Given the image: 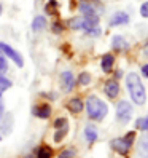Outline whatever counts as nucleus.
<instances>
[{
  "instance_id": "1",
  "label": "nucleus",
  "mask_w": 148,
  "mask_h": 158,
  "mask_svg": "<svg viewBox=\"0 0 148 158\" xmlns=\"http://www.w3.org/2000/svg\"><path fill=\"white\" fill-rule=\"evenodd\" d=\"M126 86H127L129 94H131V98H132V101L135 102V104L137 106H143L145 101H146V91H145V86H143L142 80L138 78V75L135 72L127 73Z\"/></svg>"
},
{
  "instance_id": "2",
  "label": "nucleus",
  "mask_w": 148,
  "mask_h": 158,
  "mask_svg": "<svg viewBox=\"0 0 148 158\" xmlns=\"http://www.w3.org/2000/svg\"><path fill=\"white\" fill-rule=\"evenodd\" d=\"M86 112H88V117L91 120L100 122L108 114V106L104 101H100L97 96H89L86 101Z\"/></svg>"
},
{
  "instance_id": "3",
  "label": "nucleus",
  "mask_w": 148,
  "mask_h": 158,
  "mask_svg": "<svg viewBox=\"0 0 148 158\" xmlns=\"http://www.w3.org/2000/svg\"><path fill=\"white\" fill-rule=\"evenodd\" d=\"M134 137H135V133L131 131V133H127L126 137H116V139H113V141L110 142V147H112L115 152L121 153V155H126L129 150H131Z\"/></svg>"
},
{
  "instance_id": "4",
  "label": "nucleus",
  "mask_w": 148,
  "mask_h": 158,
  "mask_svg": "<svg viewBox=\"0 0 148 158\" xmlns=\"http://www.w3.org/2000/svg\"><path fill=\"white\" fill-rule=\"evenodd\" d=\"M0 53L5 54L6 58H10L18 67H22V66H24V59H22V56L13 48L11 45H8V43H5V42H0Z\"/></svg>"
},
{
  "instance_id": "5",
  "label": "nucleus",
  "mask_w": 148,
  "mask_h": 158,
  "mask_svg": "<svg viewBox=\"0 0 148 158\" xmlns=\"http://www.w3.org/2000/svg\"><path fill=\"white\" fill-rule=\"evenodd\" d=\"M132 117V106L127 101H119L116 106V118L121 123H127Z\"/></svg>"
},
{
  "instance_id": "6",
  "label": "nucleus",
  "mask_w": 148,
  "mask_h": 158,
  "mask_svg": "<svg viewBox=\"0 0 148 158\" xmlns=\"http://www.w3.org/2000/svg\"><path fill=\"white\" fill-rule=\"evenodd\" d=\"M75 86V77H73V73L70 70H64L61 73V88L62 91L66 93H70Z\"/></svg>"
},
{
  "instance_id": "7",
  "label": "nucleus",
  "mask_w": 148,
  "mask_h": 158,
  "mask_svg": "<svg viewBox=\"0 0 148 158\" xmlns=\"http://www.w3.org/2000/svg\"><path fill=\"white\" fill-rule=\"evenodd\" d=\"M32 112L37 118H42V120H46V118H50L51 117V112H53V109L50 104H38V106H35L32 109Z\"/></svg>"
},
{
  "instance_id": "8",
  "label": "nucleus",
  "mask_w": 148,
  "mask_h": 158,
  "mask_svg": "<svg viewBox=\"0 0 148 158\" xmlns=\"http://www.w3.org/2000/svg\"><path fill=\"white\" fill-rule=\"evenodd\" d=\"M104 91H105V94H107L110 99H115V98L119 94V85H118V81H116V80H108V81L105 83Z\"/></svg>"
},
{
  "instance_id": "9",
  "label": "nucleus",
  "mask_w": 148,
  "mask_h": 158,
  "mask_svg": "<svg viewBox=\"0 0 148 158\" xmlns=\"http://www.w3.org/2000/svg\"><path fill=\"white\" fill-rule=\"evenodd\" d=\"M127 23H129V15L124 11H116L110 19V26H124Z\"/></svg>"
},
{
  "instance_id": "10",
  "label": "nucleus",
  "mask_w": 148,
  "mask_h": 158,
  "mask_svg": "<svg viewBox=\"0 0 148 158\" xmlns=\"http://www.w3.org/2000/svg\"><path fill=\"white\" fill-rule=\"evenodd\" d=\"M67 109L70 110L72 114H80L83 109H85V104L80 98H72L69 102H67Z\"/></svg>"
},
{
  "instance_id": "11",
  "label": "nucleus",
  "mask_w": 148,
  "mask_h": 158,
  "mask_svg": "<svg viewBox=\"0 0 148 158\" xmlns=\"http://www.w3.org/2000/svg\"><path fill=\"white\" fill-rule=\"evenodd\" d=\"M80 11L83 13V16H96V15H97L94 5H92L91 2H86V0H81V3H80Z\"/></svg>"
},
{
  "instance_id": "12",
  "label": "nucleus",
  "mask_w": 148,
  "mask_h": 158,
  "mask_svg": "<svg viewBox=\"0 0 148 158\" xmlns=\"http://www.w3.org/2000/svg\"><path fill=\"white\" fill-rule=\"evenodd\" d=\"M112 46H113V50H116V51H124V50H127L129 43L123 39L121 35H115L112 39Z\"/></svg>"
},
{
  "instance_id": "13",
  "label": "nucleus",
  "mask_w": 148,
  "mask_h": 158,
  "mask_svg": "<svg viewBox=\"0 0 148 158\" xmlns=\"http://www.w3.org/2000/svg\"><path fill=\"white\" fill-rule=\"evenodd\" d=\"M113 62H115V58L113 54H104L102 56V61H100V66H102V70L104 72H112L113 69Z\"/></svg>"
},
{
  "instance_id": "14",
  "label": "nucleus",
  "mask_w": 148,
  "mask_h": 158,
  "mask_svg": "<svg viewBox=\"0 0 148 158\" xmlns=\"http://www.w3.org/2000/svg\"><path fill=\"white\" fill-rule=\"evenodd\" d=\"M85 137H86V141H88V142H96V141H97V137H99V133H97L96 126L86 125V126H85Z\"/></svg>"
},
{
  "instance_id": "15",
  "label": "nucleus",
  "mask_w": 148,
  "mask_h": 158,
  "mask_svg": "<svg viewBox=\"0 0 148 158\" xmlns=\"http://www.w3.org/2000/svg\"><path fill=\"white\" fill-rule=\"evenodd\" d=\"M138 155L140 158H148V136H142L138 139Z\"/></svg>"
},
{
  "instance_id": "16",
  "label": "nucleus",
  "mask_w": 148,
  "mask_h": 158,
  "mask_svg": "<svg viewBox=\"0 0 148 158\" xmlns=\"http://www.w3.org/2000/svg\"><path fill=\"white\" fill-rule=\"evenodd\" d=\"M37 158H53V148L48 147V145H40L38 148H37V152H35Z\"/></svg>"
},
{
  "instance_id": "17",
  "label": "nucleus",
  "mask_w": 148,
  "mask_h": 158,
  "mask_svg": "<svg viewBox=\"0 0 148 158\" xmlns=\"http://www.w3.org/2000/svg\"><path fill=\"white\" fill-rule=\"evenodd\" d=\"M45 26H46V19H45V16H37L34 18V21H32V31L34 32H40L45 29Z\"/></svg>"
},
{
  "instance_id": "18",
  "label": "nucleus",
  "mask_w": 148,
  "mask_h": 158,
  "mask_svg": "<svg viewBox=\"0 0 148 158\" xmlns=\"http://www.w3.org/2000/svg\"><path fill=\"white\" fill-rule=\"evenodd\" d=\"M67 133H69V125L67 126H64V128H59V129H56V133H54V142H61L64 137L67 136Z\"/></svg>"
},
{
  "instance_id": "19",
  "label": "nucleus",
  "mask_w": 148,
  "mask_h": 158,
  "mask_svg": "<svg viewBox=\"0 0 148 158\" xmlns=\"http://www.w3.org/2000/svg\"><path fill=\"white\" fill-rule=\"evenodd\" d=\"M69 27L73 31H78L83 27V18H72V19L69 21Z\"/></svg>"
},
{
  "instance_id": "20",
  "label": "nucleus",
  "mask_w": 148,
  "mask_h": 158,
  "mask_svg": "<svg viewBox=\"0 0 148 158\" xmlns=\"http://www.w3.org/2000/svg\"><path fill=\"white\" fill-rule=\"evenodd\" d=\"M45 11L48 15H56V11H58V2L56 0H50L45 6Z\"/></svg>"
},
{
  "instance_id": "21",
  "label": "nucleus",
  "mask_w": 148,
  "mask_h": 158,
  "mask_svg": "<svg viewBox=\"0 0 148 158\" xmlns=\"http://www.w3.org/2000/svg\"><path fill=\"white\" fill-rule=\"evenodd\" d=\"M78 83H80V85H83V86L89 85V83H91V75H89L88 72H81L80 75H78Z\"/></svg>"
},
{
  "instance_id": "22",
  "label": "nucleus",
  "mask_w": 148,
  "mask_h": 158,
  "mask_svg": "<svg viewBox=\"0 0 148 158\" xmlns=\"http://www.w3.org/2000/svg\"><path fill=\"white\" fill-rule=\"evenodd\" d=\"M8 88H11V80H8L5 75L0 73V91H5Z\"/></svg>"
},
{
  "instance_id": "23",
  "label": "nucleus",
  "mask_w": 148,
  "mask_h": 158,
  "mask_svg": "<svg viewBox=\"0 0 148 158\" xmlns=\"http://www.w3.org/2000/svg\"><path fill=\"white\" fill-rule=\"evenodd\" d=\"M67 125H69V122H67V118H64V117H59V118H56V120H54V123H53L54 129L64 128V126H67Z\"/></svg>"
},
{
  "instance_id": "24",
  "label": "nucleus",
  "mask_w": 148,
  "mask_h": 158,
  "mask_svg": "<svg viewBox=\"0 0 148 158\" xmlns=\"http://www.w3.org/2000/svg\"><path fill=\"white\" fill-rule=\"evenodd\" d=\"M135 126H137L138 129H142V131H148V117H145V118H138V120H137V123H135Z\"/></svg>"
},
{
  "instance_id": "25",
  "label": "nucleus",
  "mask_w": 148,
  "mask_h": 158,
  "mask_svg": "<svg viewBox=\"0 0 148 158\" xmlns=\"http://www.w3.org/2000/svg\"><path fill=\"white\" fill-rule=\"evenodd\" d=\"M75 148H66V150H62L59 155H58V158H73L75 156Z\"/></svg>"
},
{
  "instance_id": "26",
  "label": "nucleus",
  "mask_w": 148,
  "mask_h": 158,
  "mask_svg": "<svg viewBox=\"0 0 148 158\" xmlns=\"http://www.w3.org/2000/svg\"><path fill=\"white\" fill-rule=\"evenodd\" d=\"M8 70V64H6V59L0 54V73H3Z\"/></svg>"
},
{
  "instance_id": "27",
  "label": "nucleus",
  "mask_w": 148,
  "mask_h": 158,
  "mask_svg": "<svg viewBox=\"0 0 148 158\" xmlns=\"http://www.w3.org/2000/svg\"><path fill=\"white\" fill-rule=\"evenodd\" d=\"M51 27H53V32H56V34H61V32H62V29H64V26H62L59 21H54Z\"/></svg>"
},
{
  "instance_id": "28",
  "label": "nucleus",
  "mask_w": 148,
  "mask_h": 158,
  "mask_svg": "<svg viewBox=\"0 0 148 158\" xmlns=\"http://www.w3.org/2000/svg\"><path fill=\"white\" fill-rule=\"evenodd\" d=\"M140 15L143 18H148V2H145L142 6H140Z\"/></svg>"
},
{
  "instance_id": "29",
  "label": "nucleus",
  "mask_w": 148,
  "mask_h": 158,
  "mask_svg": "<svg viewBox=\"0 0 148 158\" xmlns=\"http://www.w3.org/2000/svg\"><path fill=\"white\" fill-rule=\"evenodd\" d=\"M142 75L148 78V64H145V66L142 67Z\"/></svg>"
},
{
  "instance_id": "30",
  "label": "nucleus",
  "mask_w": 148,
  "mask_h": 158,
  "mask_svg": "<svg viewBox=\"0 0 148 158\" xmlns=\"http://www.w3.org/2000/svg\"><path fill=\"white\" fill-rule=\"evenodd\" d=\"M2 115H3V106L0 104V118H2Z\"/></svg>"
},
{
  "instance_id": "31",
  "label": "nucleus",
  "mask_w": 148,
  "mask_h": 158,
  "mask_svg": "<svg viewBox=\"0 0 148 158\" xmlns=\"http://www.w3.org/2000/svg\"><path fill=\"white\" fill-rule=\"evenodd\" d=\"M2 13H3V6H2V3H0V16H2Z\"/></svg>"
},
{
  "instance_id": "32",
  "label": "nucleus",
  "mask_w": 148,
  "mask_h": 158,
  "mask_svg": "<svg viewBox=\"0 0 148 158\" xmlns=\"http://www.w3.org/2000/svg\"><path fill=\"white\" fill-rule=\"evenodd\" d=\"M145 54H146V56H148V45H146V48H145Z\"/></svg>"
},
{
  "instance_id": "33",
  "label": "nucleus",
  "mask_w": 148,
  "mask_h": 158,
  "mask_svg": "<svg viewBox=\"0 0 148 158\" xmlns=\"http://www.w3.org/2000/svg\"><path fill=\"white\" fill-rule=\"evenodd\" d=\"M0 101H2V91H0Z\"/></svg>"
},
{
  "instance_id": "34",
  "label": "nucleus",
  "mask_w": 148,
  "mask_h": 158,
  "mask_svg": "<svg viewBox=\"0 0 148 158\" xmlns=\"http://www.w3.org/2000/svg\"><path fill=\"white\" fill-rule=\"evenodd\" d=\"M0 141H2V136H0Z\"/></svg>"
},
{
  "instance_id": "35",
  "label": "nucleus",
  "mask_w": 148,
  "mask_h": 158,
  "mask_svg": "<svg viewBox=\"0 0 148 158\" xmlns=\"http://www.w3.org/2000/svg\"><path fill=\"white\" fill-rule=\"evenodd\" d=\"M146 45H148V43H146Z\"/></svg>"
}]
</instances>
